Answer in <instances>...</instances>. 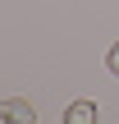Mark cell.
Returning a JSON list of instances; mask_svg holds the SVG:
<instances>
[{"instance_id": "6da1fadb", "label": "cell", "mask_w": 119, "mask_h": 124, "mask_svg": "<svg viewBox=\"0 0 119 124\" xmlns=\"http://www.w3.org/2000/svg\"><path fill=\"white\" fill-rule=\"evenodd\" d=\"M0 120H14V124H32V120H37V110H32L28 101H0Z\"/></svg>"}, {"instance_id": "7a4b0ae2", "label": "cell", "mask_w": 119, "mask_h": 124, "mask_svg": "<svg viewBox=\"0 0 119 124\" xmlns=\"http://www.w3.org/2000/svg\"><path fill=\"white\" fill-rule=\"evenodd\" d=\"M96 120V101H73L64 110V124H92Z\"/></svg>"}, {"instance_id": "3957f363", "label": "cell", "mask_w": 119, "mask_h": 124, "mask_svg": "<svg viewBox=\"0 0 119 124\" xmlns=\"http://www.w3.org/2000/svg\"><path fill=\"white\" fill-rule=\"evenodd\" d=\"M105 69H110V74H119V41L105 51Z\"/></svg>"}]
</instances>
